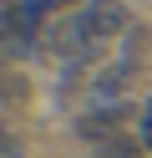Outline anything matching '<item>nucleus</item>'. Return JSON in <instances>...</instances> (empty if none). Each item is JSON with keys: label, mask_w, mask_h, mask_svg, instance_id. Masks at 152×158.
Returning a JSON list of instances; mask_svg holds the SVG:
<instances>
[{"label": "nucleus", "mask_w": 152, "mask_h": 158, "mask_svg": "<svg viewBox=\"0 0 152 158\" xmlns=\"http://www.w3.org/2000/svg\"><path fill=\"white\" fill-rule=\"evenodd\" d=\"M122 123H127V102H107V107L81 112V117H76V133H81V138H91V143H101V138H111Z\"/></svg>", "instance_id": "1"}, {"label": "nucleus", "mask_w": 152, "mask_h": 158, "mask_svg": "<svg viewBox=\"0 0 152 158\" xmlns=\"http://www.w3.org/2000/svg\"><path fill=\"white\" fill-rule=\"evenodd\" d=\"M137 143H142V148L152 153V97L142 102V123H137Z\"/></svg>", "instance_id": "2"}]
</instances>
